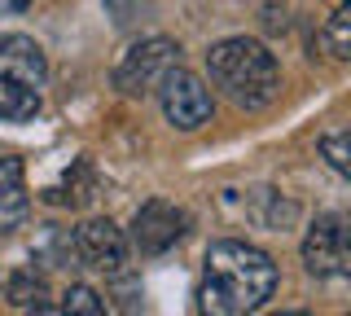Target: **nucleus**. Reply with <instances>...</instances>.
Segmentation results:
<instances>
[{
	"mask_svg": "<svg viewBox=\"0 0 351 316\" xmlns=\"http://www.w3.org/2000/svg\"><path fill=\"white\" fill-rule=\"evenodd\" d=\"M0 71L18 75L31 88H44L49 80V62H44V49L31 36H0Z\"/></svg>",
	"mask_w": 351,
	"mask_h": 316,
	"instance_id": "obj_8",
	"label": "nucleus"
},
{
	"mask_svg": "<svg viewBox=\"0 0 351 316\" xmlns=\"http://www.w3.org/2000/svg\"><path fill=\"white\" fill-rule=\"evenodd\" d=\"M75 255L97 272H123L128 264V237L114 220H84L75 228Z\"/></svg>",
	"mask_w": 351,
	"mask_h": 316,
	"instance_id": "obj_7",
	"label": "nucleus"
},
{
	"mask_svg": "<svg viewBox=\"0 0 351 316\" xmlns=\"http://www.w3.org/2000/svg\"><path fill=\"white\" fill-rule=\"evenodd\" d=\"M184 233H189V215H184V206L167 198H149L132 215V242L141 255H167Z\"/></svg>",
	"mask_w": 351,
	"mask_h": 316,
	"instance_id": "obj_6",
	"label": "nucleus"
},
{
	"mask_svg": "<svg viewBox=\"0 0 351 316\" xmlns=\"http://www.w3.org/2000/svg\"><path fill=\"white\" fill-rule=\"evenodd\" d=\"M321 45L329 49V58H338V62H343L347 53H351V5H347V0L334 9L329 27L321 31Z\"/></svg>",
	"mask_w": 351,
	"mask_h": 316,
	"instance_id": "obj_11",
	"label": "nucleus"
},
{
	"mask_svg": "<svg viewBox=\"0 0 351 316\" xmlns=\"http://www.w3.org/2000/svg\"><path fill=\"white\" fill-rule=\"evenodd\" d=\"M206 71H211V84L228 97L241 110H263V106L277 97L281 88V66L268 53V45L250 36H228L211 45L206 53Z\"/></svg>",
	"mask_w": 351,
	"mask_h": 316,
	"instance_id": "obj_2",
	"label": "nucleus"
},
{
	"mask_svg": "<svg viewBox=\"0 0 351 316\" xmlns=\"http://www.w3.org/2000/svg\"><path fill=\"white\" fill-rule=\"evenodd\" d=\"M62 312L66 316H110L106 303H101V294H97L93 286H71V290H66Z\"/></svg>",
	"mask_w": 351,
	"mask_h": 316,
	"instance_id": "obj_12",
	"label": "nucleus"
},
{
	"mask_svg": "<svg viewBox=\"0 0 351 316\" xmlns=\"http://www.w3.org/2000/svg\"><path fill=\"white\" fill-rule=\"evenodd\" d=\"M27 316H66L62 308H53V303H31V312Z\"/></svg>",
	"mask_w": 351,
	"mask_h": 316,
	"instance_id": "obj_16",
	"label": "nucleus"
},
{
	"mask_svg": "<svg viewBox=\"0 0 351 316\" xmlns=\"http://www.w3.org/2000/svg\"><path fill=\"white\" fill-rule=\"evenodd\" d=\"M31 0H0V14H22Z\"/></svg>",
	"mask_w": 351,
	"mask_h": 316,
	"instance_id": "obj_17",
	"label": "nucleus"
},
{
	"mask_svg": "<svg viewBox=\"0 0 351 316\" xmlns=\"http://www.w3.org/2000/svg\"><path fill=\"white\" fill-rule=\"evenodd\" d=\"M158 97H162V114H167L171 127H180V132H197V127L211 119V93H206V84L197 80L193 71H180L171 66L162 75L158 84Z\"/></svg>",
	"mask_w": 351,
	"mask_h": 316,
	"instance_id": "obj_5",
	"label": "nucleus"
},
{
	"mask_svg": "<svg viewBox=\"0 0 351 316\" xmlns=\"http://www.w3.org/2000/svg\"><path fill=\"white\" fill-rule=\"evenodd\" d=\"M9 303H22V308L44 303V281L36 277V272H18V277L9 281Z\"/></svg>",
	"mask_w": 351,
	"mask_h": 316,
	"instance_id": "obj_14",
	"label": "nucleus"
},
{
	"mask_svg": "<svg viewBox=\"0 0 351 316\" xmlns=\"http://www.w3.org/2000/svg\"><path fill=\"white\" fill-rule=\"evenodd\" d=\"M36 114H40V88H31L18 75L0 71V119L5 123H22V119H36Z\"/></svg>",
	"mask_w": 351,
	"mask_h": 316,
	"instance_id": "obj_10",
	"label": "nucleus"
},
{
	"mask_svg": "<svg viewBox=\"0 0 351 316\" xmlns=\"http://www.w3.org/2000/svg\"><path fill=\"white\" fill-rule=\"evenodd\" d=\"M277 290V264L259 246L224 237L211 242L197 286V312L202 316H250Z\"/></svg>",
	"mask_w": 351,
	"mask_h": 316,
	"instance_id": "obj_1",
	"label": "nucleus"
},
{
	"mask_svg": "<svg viewBox=\"0 0 351 316\" xmlns=\"http://www.w3.org/2000/svg\"><path fill=\"white\" fill-rule=\"evenodd\" d=\"M31 198L22 184V158L0 154V233H14L18 224H27Z\"/></svg>",
	"mask_w": 351,
	"mask_h": 316,
	"instance_id": "obj_9",
	"label": "nucleus"
},
{
	"mask_svg": "<svg viewBox=\"0 0 351 316\" xmlns=\"http://www.w3.org/2000/svg\"><path fill=\"white\" fill-rule=\"evenodd\" d=\"M277 316H307V312H277Z\"/></svg>",
	"mask_w": 351,
	"mask_h": 316,
	"instance_id": "obj_18",
	"label": "nucleus"
},
{
	"mask_svg": "<svg viewBox=\"0 0 351 316\" xmlns=\"http://www.w3.org/2000/svg\"><path fill=\"white\" fill-rule=\"evenodd\" d=\"M132 5H136V0H106V9H110V14L119 18V23H123V18L132 14Z\"/></svg>",
	"mask_w": 351,
	"mask_h": 316,
	"instance_id": "obj_15",
	"label": "nucleus"
},
{
	"mask_svg": "<svg viewBox=\"0 0 351 316\" xmlns=\"http://www.w3.org/2000/svg\"><path fill=\"white\" fill-rule=\"evenodd\" d=\"M321 154L329 158V167L338 171V176H347L351 171V136L347 132H329V136H321Z\"/></svg>",
	"mask_w": 351,
	"mask_h": 316,
	"instance_id": "obj_13",
	"label": "nucleus"
},
{
	"mask_svg": "<svg viewBox=\"0 0 351 316\" xmlns=\"http://www.w3.org/2000/svg\"><path fill=\"white\" fill-rule=\"evenodd\" d=\"M180 66V45L167 36H149L123 49V58L114 62V88L123 97H145L162 84V75Z\"/></svg>",
	"mask_w": 351,
	"mask_h": 316,
	"instance_id": "obj_3",
	"label": "nucleus"
},
{
	"mask_svg": "<svg viewBox=\"0 0 351 316\" xmlns=\"http://www.w3.org/2000/svg\"><path fill=\"white\" fill-rule=\"evenodd\" d=\"M303 264L312 277H347L351 272V242H347V220L338 211L316 215L303 237Z\"/></svg>",
	"mask_w": 351,
	"mask_h": 316,
	"instance_id": "obj_4",
	"label": "nucleus"
}]
</instances>
